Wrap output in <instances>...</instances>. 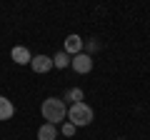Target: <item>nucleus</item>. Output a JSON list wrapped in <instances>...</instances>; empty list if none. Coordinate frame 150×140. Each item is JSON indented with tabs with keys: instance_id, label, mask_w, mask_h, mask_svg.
I'll return each mask as SVG.
<instances>
[{
	"instance_id": "nucleus-1",
	"label": "nucleus",
	"mask_w": 150,
	"mask_h": 140,
	"mask_svg": "<svg viewBox=\"0 0 150 140\" xmlns=\"http://www.w3.org/2000/svg\"><path fill=\"white\" fill-rule=\"evenodd\" d=\"M40 113H43V118L48 120L50 125H55V123H60V120H65L68 108H65V100H60V98H48V100H43Z\"/></svg>"
},
{
	"instance_id": "nucleus-2",
	"label": "nucleus",
	"mask_w": 150,
	"mask_h": 140,
	"mask_svg": "<svg viewBox=\"0 0 150 140\" xmlns=\"http://www.w3.org/2000/svg\"><path fill=\"white\" fill-rule=\"evenodd\" d=\"M68 123H73L75 128H83V125L93 123V108L85 103H75L68 108Z\"/></svg>"
},
{
	"instance_id": "nucleus-3",
	"label": "nucleus",
	"mask_w": 150,
	"mask_h": 140,
	"mask_svg": "<svg viewBox=\"0 0 150 140\" xmlns=\"http://www.w3.org/2000/svg\"><path fill=\"white\" fill-rule=\"evenodd\" d=\"M70 65H73L75 73H90L93 70V58L88 53H78L73 60H70Z\"/></svg>"
},
{
	"instance_id": "nucleus-4",
	"label": "nucleus",
	"mask_w": 150,
	"mask_h": 140,
	"mask_svg": "<svg viewBox=\"0 0 150 140\" xmlns=\"http://www.w3.org/2000/svg\"><path fill=\"white\" fill-rule=\"evenodd\" d=\"M30 68L35 70V73H48V70L53 68V58H48V55H35V58L30 60Z\"/></svg>"
},
{
	"instance_id": "nucleus-5",
	"label": "nucleus",
	"mask_w": 150,
	"mask_h": 140,
	"mask_svg": "<svg viewBox=\"0 0 150 140\" xmlns=\"http://www.w3.org/2000/svg\"><path fill=\"white\" fill-rule=\"evenodd\" d=\"M83 50V38L80 35H68V38H65V53H73V55H78Z\"/></svg>"
},
{
	"instance_id": "nucleus-6",
	"label": "nucleus",
	"mask_w": 150,
	"mask_h": 140,
	"mask_svg": "<svg viewBox=\"0 0 150 140\" xmlns=\"http://www.w3.org/2000/svg\"><path fill=\"white\" fill-rule=\"evenodd\" d=\"M13 60H15L18 65H25V63H30L33 60V55H30V50L28 48H23V45H18V48H13Z\"/></svg>"
},
{
	"instance_id": "nucleus-7",
	"label": "nucleus",
	"mask_w": 150,
	"mask_h": 140,
	"mask_svg": "<svg viewBox=\"0 0 150 140\" xmlns=\"http://www.w3.org/2000/svg\"><path fill=\"white\" fill-rule=\"evenodd\" d=\"M55 138H58V128H55V125H50V123L40 125V130H38V140H55Z\"/></svg>"
},
{
	"instance_id": "nucleus-8",
	"label": "nucleus",
	"mask_w": 150,
	"mask_h": 140,
	"mask_svg": "<svg viewBox=\"0 0 150 140\" xmlns=\"http://www.w3.org/2000/svg\"><path fill=\"white\" fill-rule=\"evenodd\" d=\"M13 113H15V108H13V103L8 100L5 95H0V120H10Z\"/></svg>"
},
{
	"instance_id": "nucleus-9",
	"label": "nucleus",
	"mask_w": 150,
	"mask_h": 140,
	"mask_svg": "<svg viewBox=\"0 0 150 140\" xmlns=\"http://www.w3.org/2000/svg\"><path fill=\"white\" fill-rule=\"evenodd\" d=\"M68 65H70V55L65 53V50H60L53 58V68H68Z\"/></svg>"
},
{
	"instance_id": "nucleus-10",
	"label": "nucleus",
	"mask_w": 150,
	"mask_h": 140,
	"mask_svg": "<svg viewBox=\"0 0 150 140\" xmlns=\"http://www.w3.org/2000/svg\"><path fill=\"white\" fill-rule=\"evenodd\" d=\"M65 100H70L75 105V103H83V90L80 88H70V90H65Z\"/></svg>"
},
{
	"instance_id": "nucleus-11",
	"label": "nucleus",
	"mask_w": 150,
	"mask_h": 140,
	"mask_svg": "<svg viewBox=\"0 0 150 140\" xmlns=\"http://www.w3.org/2000/svg\"><path fill=\"white\" fill-rule=\"evenodd\" d=\"M75 130H78V128H75L73 123H65V125H63V135H65V138H73Z\"/></svg>"
}]
</instances>
